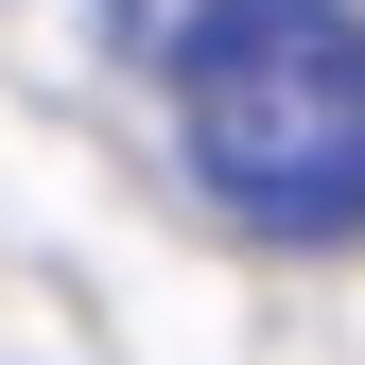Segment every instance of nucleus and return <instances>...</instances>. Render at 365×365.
Listing matches in <instances>:
<instances>
[{
	"label": "nucleus",
	"mask_w": 365,
	"mask_h": 365,
	"mask_svg": "<svg viewBox=\"0 0 365 365\" xmlns=\"http://www.w3.org/2000/svg\"><path fill=\"white\" fill-rule=\"evenodd\" d=\"M192 174L244 226H365V18L348 0H209L174 53Z\"/></svg>",
	"instance_id": "f257e3e1"
},
{
	"label": "nucleus",
	"mask_w": 365,
	"mask_h": 365,
	"mask_svg": "<svg viewBox=\"0 0 365 365\" xmlns=\"http://www.w3.org/2000/svg\"><path fill=\"white\" fill-rule=\"evenodd\" d=\"M105 35H122V53H157V70H174V53L209 35V0H105Z\"/></svg>",
	"instance_id": "f03ea898"
}]
</instances>
